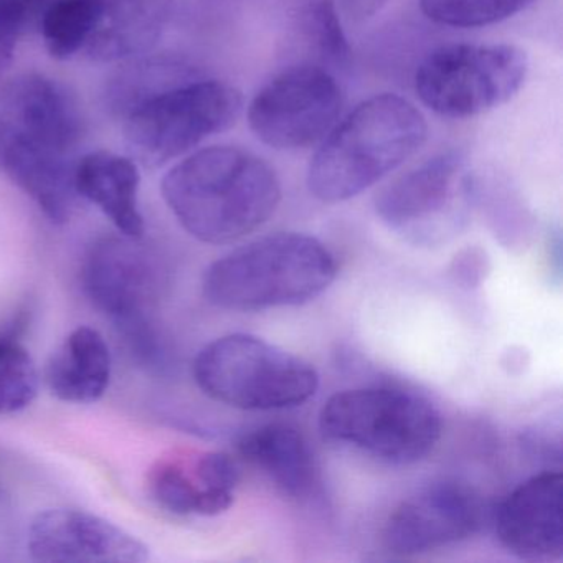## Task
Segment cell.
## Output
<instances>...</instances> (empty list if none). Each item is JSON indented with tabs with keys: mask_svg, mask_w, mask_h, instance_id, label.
I'll return each mask as SVG.
<instances>
[{
	"mask_svg": "<svg viewBox=\"0 0 563 563\" xmlns=\"http://www.w3.org/2000/svg\"><path fill=\"white\" fill-rule=\"evenodd\" d=\"M338 276L331 250L314 236L279 232L246 243L203 273L209 305L255 312L301 306L321 296Z\"/></svg>",
	"mask_w": 563,
	"mask_h": 563,
	"instance_id": "3957f363",
	"label": "cell"
},
{
	"mask_svg": "<svg viewBox=\"0 0 563 563\" xmlns=\"http://www.w3.org/2000/svg\"><path fill=\"white\" fill-rule=\"evenodd\" d=\"M27 549L32 559L45 563H143L150 559V547L123 527L68 507L35 516Z\"/></svg>",
	"mask_w": 563,
	"mask_h": 563,
	"instance_id": "7c38bea8",
	"label": "cell"
},
{
	"mask_svg": "<svg viewBox=\"0 0 563 563\" xmlns=\"http://www.w3.org/2000/svg\"><path fill=\"white\" fill-rule=\"evenodd\" d=\"M100 22V0H55L42 18V37L55 60L85 51Z\"/></svg>",
	"mask_w": 563,
	"mask_h": 563,
	"instance_id": "44dd1931",
	"label": "cell"
},
{
	"mask_svg": "<svg viewBox=\"0 0 563 563\" xmlns=\"http://www.w3.org/2000/svg\"><path fill=\"white\" fill-rule=\"evenodd\" d=\"M242 108V93L219 80L189 78L157 91L123 118L131 159L150 169L166 166L235 126Z\"/></svg>",
	"mask_w": 563,
	"mask_h": 563,
	"instance_id": "8992f818",
	"label": "cell"
},
{
	"mask_svg": "<svg viewBox=\"0 0 563 563\" xmlns=\"http://www.w3.org/2000/svg\"><path fill=\"white\" fill-rule=\"evenodd\" d=\"M78 197L97 206L121 235L143 239L140 209L141 174L131 157L110 151H95L75 164Z\"/></svg>",
	"mask_w": 563,
	"mask_h": 563,
	"instance_id": "e0dca14e",
	"label": "cell"
},
{
	"mask_svg": "<svg viewBox=\"0 0 563 563\" xmlns=\"http://www.w3.org/2000/svg\"><path fill=\"white\" fill-rule=\"evenodd\" d=\"M164 202L179 225L209 245H227L265 225L282 202V184L262 157L212 146L184 157L164 176Z\"/></svg>",
	"mask_w": 563,
	"mask_h": 563,
	"instance_id": "6da1fadb",
	"label": "cell"
},
{
	"mask_svg": "<svg viewBox=\"0 0 563 563\" xmlns=\"http://www.w3.org/2000/svg\"><path fill=\"white\" fill-rule=\"evenodd\" d=\"M484 523L476 490L441 481L408 497L388 517L384 543L395 555L410 556L470 539Z\"/></svg>",
	"mask_w": 563,
	"mask_h": 563,
	"instance_id": "8fae6325",
	"label": "cell"
},
{
	"mask_svg": "<svg viewBox=\"0 0 563 563\" xmlns=\"http://www.w3.org/2000/svg\"><path fill=\"white\" fill-rule=\"evenodd\" d=\"M387 2L388 0H344V8L352 18L365 21L380 12Z\"/></svg>",
	"mask_w": 563,
	"mask_h": 563,
	"instance_id": "83f0119b",
	"label": "cell"
},
{
	"mask_svg": "<svg viewBox=\"0 0 563 563\" xmlns=\"http://www.w3.org/2000/svg\"><path fill=\"white\" fill-rule=\"evenodd\" d=\"M169 0H100V22L85 52L117 62L150 51L163 31Z\"/></svg>",
	"mask_w": 563,
	"mask_h": 563,
	"instance_id": "ffe728a7",
	"label": "cell"
},
{
	"mask_svg": "<svg viewBox=\"0 0 563 563\" xmlns=\"http://www.w3.org/2000/svg\"><path fill=\"white\" fill-rule=\"evenodd\" d=\"M110 347L97 329L80 325L55 349L45 367L48 390L67 404H95L111 382Z\"/></svg>",
	"mask_w": 563,
	"mask_h": 563,
	"instance_id": "ac0fdd59",
	"label": "cell"
},
{
	"mask_svg": "<svg viewBox=\"0 0 563 563\" xmlns=\"http://www.w3.org/2000/svg\"><path fill=\"white\" fill-rule=\"evenodd\" d=\"M140 240L104 236L88 250L81 268L85 292L114 322L126 345L157 334L151 309L159 298L164 273L159 258Z\"/></svg>",
	"mask_w": 563,
	"mask_h": 563,
	"instance_id": "9c48e42d",
	"label": "cell"
},
{
	"mask_svg": "<svg viewBox=\"0 0 563 563\" xmlns=\"http://www.w3.org/2000/svg\"><path fill=\"white\" fill-rule=\"evenodd\" d=\"M189 78L192 77L187 68L177 62L169 58H147L124 68L114 77L108 88V104L114 113L124 118L141 101Z\"/></svg>",
	"mask_w": 563,
	"mask_h": 563,
	"instance_id": "7402d4cb",
	"label": "cell"
},
{
	"mask_svg": "<svg viewBox=\"0 0 563 563\" xmlns=\"http://www.w3.org/2000/svg\"><path fill=\"white\" fill-rule=\"evenodd\" d=\"M41 374L31 352L14 332L0 334V415H12L34 404Z\"/></svg>",
	"mask_w": 563,
	"mask_h": 563,
	"instance_id": "603a6c76",
	"label": "cell"
},
{
	"mask_svg": "<svg viewBox=\"0 0 563 563\" xmlns=\"http://www.w3.org/2000/svg\"><path fill=\"white\" fill-rule=\"evenodd\" d=\"M0 120L29 140L70 156L84 134V121L74 95L54 78L24 74L12 78L0 93Z\"/></svg>",
	"mask_w": 563,
	"mask_h": 563,
	"instance_id": "9a60e30c",
	"label": "cell"
},
{
	"mask_svg": "<svg viewBox=\"0 0 563 563\" xmlns=\"http://www.w3.org/2000/svg\"><path fill=\"white\" fill-rule=\"evenodd\" d=\"M29 0H0V62L11 60L27 18Z\"/></svg>",
	"mask_w": 563,
	"mask_h": 563,
	"instance_id": "484cf974",
	"label": "cell"
},
{
	"mask_svg": "<svg viewBox=\"0 0 563 563\" xmlns=\"http://www.w3.org/2000/svg\"><path fill=\"white\" fill-rule=\"evenodd\" d=\"M533 0H420L434 24L453 29H479L499 24L526 11Z\"/></svg>",
	"mask_w": 563,
	"mask_h": 563,
	"instance_id": "cb8c5ba5",
	"label": "cell"
},
{
	"mask_svg": "<svg viewBox=\"0 0 563 563\" xmlns=\"http://www.w3.org/2000/svg\"><path fill=\"white\" fill-rule=\"evenodd\" d=\"M197 387L240 410H285L314 397L319 375L305 358L250 334H229L207 344L194 361Z\"/></svg>",
	"mask_w": 563,
	"mask_h": 563,
	"instance_id": "277c9868",
	"label": "cell"
},
{
	"mask_svg": "<svg viewBox=\"0 0 563 563\" xmlns=\"http://www.w3.org/2000/svg\"><path fill=\"white\" fill-rule=\"evenodd\" d=\"M526 52L507 44L434 48L415 75L424 107L451 120L479 117L512 100L526 84Z\"/></svg>",
	"mask_w": 563,
	"mask_h": 563,
	"instance_id": "52a82bcc",
	"label": "cell"
},
{
	"mask_svg": "<svg viewBox=\"0 0 563 563\" xmlns=\"http://www.w3.org/2000/svg\"><path fill=\"white\" fill-rule=\"evenodd\" d=\"M484 260L483 253L467 252L463 253V258L454 262V275L466 285H477L483 279Z\"/></svg>",
	"mask_w": 563,
	"mask_h": 563,
	"instance_id": "4316f807",
	"label": "cell"
},
{
	"mask_svg": "<svg viewBox=\"0 0 563 563\" xmlns=\"http://www.w3.org/2000/svg\"><path fill=\"white\" fill-rule=\"evenodd\" d=\"M314 27L319 45L332 60L342 62L349 57L347 41L339 22L332 0H318L314 8Z\"/></svg>",
	"mask_w": 563,
	"mask_h": 563,
	"instance_id": "d4e9b609",
	"label": "cell"
},
{
	"mask_svg": "<svg viewBox=\"0 0 563 563\" xmlns=\"http://www.w3.org/2000/svg\"><path fill=\"white\" fill-rule=\"evenodd\" d=\"M68 159L0 120V170L57 225L70 222L77 207L75 166Z\"/></svg>",
	"mask_w": 563,
	"mask_h": 563,
	"instance_id": "2e32d148",
	"label": "cell"
},
{
	"mask_svg": "<svg viewBox=\"0 0 563 563\" xmlns=\"http://www.w3.org/2000/svg\"><path fill=\"white\" fill-rule=\"evenodd\" d=\"M441 415L428 398L401 388H352L329 398L319 415L325 440L390 464L427 457L441 438Z\"/></svg>",
	"mask_w": 563,
	"mask_h": 563,
	"instance_id": "5b68a950",
	"label": "cell"
},
{
	"mask_svg": "<svg viewBox=\"0 0 563 563\" xmlns=\"http://www.w3.org/2000/svg\"><path fill=\"white\" fill-rule=\"evenodd\" d=\"M427 137V120L411 101L375 95L321 141L309 164V192L324 203L354 199L413 157Z\"/></svg>",
	"mask_w": 563,
	"mask_h": 563,
	"instance_id": "7a4b0ae2",
	"label": "cell"
},
{
	"mask_svg": "<svg viewBox=\"0 0 563 563\" xmlns=\"http://www.w3.org/2000/svg\"><path fill=\"white\" fill-rule=\"evenodd\" d=\"M240 470L219 451H173L147 471L151 499L176 516L212 517L227 512L235 499Z\"/></svg>",
	"mask_w": 563,
	"mask_h": 563,
	"instance_id": "4fadbf2b",
	"label": "cell"
},
{
	"mask_svg": "<svg viewBox=\"0 0 563 563\" xmlns=\"http://www.w3.org/2000/svg\"><path fill=\"white\" fill-rule=\"evenodd\" d=\"M338 80L314 65H299L276 75L249 107L250 130L276 151H302L321 143L341 118Z\"/></svg>",
	"mask_w": 563,
	"mask_h": 563,
	"instance_id": "30bf717a",
	"label": "cell"
},
{
	"mask_svg": "<svg viewBox=\"0 0 563 563\" xmlns=\"http://www.w3.org/2000/svg\"><path fill=\"white\" fill-rule=\"evenodd\" d=\"M473 183L456 151L407 170L375 197L378 219L415 245L433 246L456 235L470 217Z\"/></svg>",
	"mask_w": 563,
	"mask_h": 563,
	"instance_id": "ba28073f",
	"label": "cell"
},
{
	"mask_svg": "<svg viewBox=\"0 0 563 563\" xmlns=\"http://www.w3.org/2000/svg\"><path fill=\"white\" fill-rule=\"evenodd\" d=\"M239 451L289 497L306 499L314 493V453L298 428L283 423L256 428L240 440Z\"/></svg>",
	"mask_w": 563,
	"mask_h": 563,
	"instance_id": "d6986e66",
	"label": "cell"
},
{
	"mask_svg": "<svg viewBox=\"0 0 563 563\" xmlns=\"http://www.w3.org/2000/svg\"><path fill=\"white\" fill-rule=\"evenodd\" d=\"M563 477L545 471L523 481L494 512L500 545L526 562H556L563 556Z\"/></svg>",
	"mask_w": 563,
	"mask_h": 563,
	"instance_id": "5bb4252c",
	"label": "cell"
}]
</instances>
